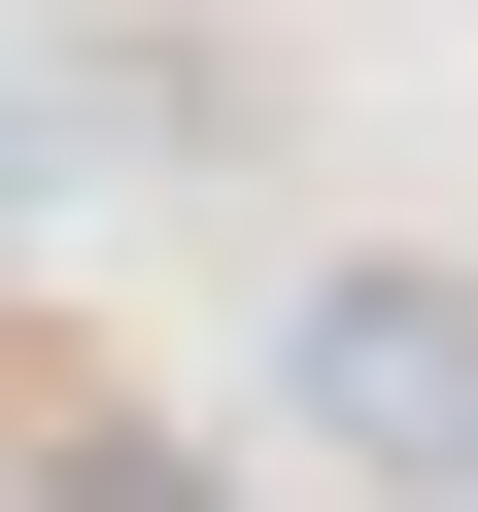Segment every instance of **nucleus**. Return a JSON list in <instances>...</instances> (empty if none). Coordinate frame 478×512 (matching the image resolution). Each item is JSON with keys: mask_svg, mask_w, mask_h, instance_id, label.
Here are the masks:
<instances>
[{"mask_svg": "<svg viewBox=\"0 0 478 512\" xmlns=\"http://www.w3.org/2000/svg\"><path fill=\"white\" fill-rule=\"evenodd\" d=\"M308 444L342 478H410V512H478V274H308Z\"/></svg>", "mask_w": 478, "mask_h": 512, "instance_id": "nucleus-1", "label": "nucleus"}]
</instances>
